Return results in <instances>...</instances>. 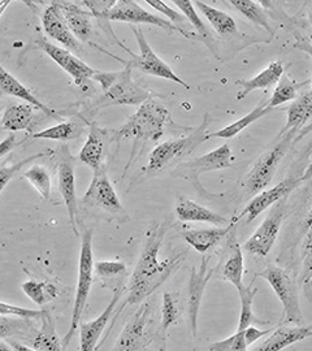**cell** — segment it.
I'll return each instance as SVG.
<instances>
[{"mask_svg":"<svg viewBox=\"0 0 312 351\" xmlns=\"http://www.w3.org/2000/svg\"><path fill=\"white\" fill-rule=\"evenodd\" d=\"M171 226L172 223L169 220H164L162 223H155L147 232L143 250L129 281V294L126 300L128 304H136L146 300L168 280V277L175 272L184 261L187 252L177 254L175 258L159 262V251Z\"/></svg>","mask_w":312,"mask_h":351,"instance_id":"obj_1","label":"cell"},{"mask_svg":"<svg viewBox=\"0 0 312 351\" xmlns=\"http://www.w3.org/2000/svg\"><path fill=\"white\" fill-rule=\"evenodd\" d=\"M168 125H172L171 112L163 103L150 98L142 103L137 112L113 132L111 139L117 142L126 138H133L136 142H158Z\"/></svg>","mask_w":312,"mask_h":351,"instance_id":"obj_2","label":"cell"},{"mask_svg":"<svg viewBox=\"0 0 312 351\" xmlns=\"http://www.w3.org/2000/svg\"><path fill=\"white\" fill-rule=\"evenodd\" d=\"M211 121L210 113H204L203 121L197 129H194L187 137L184 138L171 139L158 145L151 151L147 165L142 169V172L147 177L168 169L185 159L187 155L193 154L200 147V145L208 139L207 128Z\"/></svg>","mask_w":312,"mask_h":351,"instance_id":"obj_3","label":"cell"},{"mask_svg":"<svg viewBox=\"0 0 312 351\" xmlns=\"http://www.w3.org/2000/svg\"><path fill=\"white\" fill-rule=\"evenodd\" d=\"M130 64H125L120 72H101L93 80L99 82L103 95L97 101V108L111 106H138L150 99V93L139 86L132 77Z\"/></svg>","mask_w":312,"mask_h":351,"instance_id":"obj_4","label":"cell"},{"mask_svg":"<svg viewBox=\"0 0 312 351\" xmlns=\"http://www.w3.org/2000/svg\"><path fill=\"white\" fill-rule=\"evenodd\" d=\"M93 229H86L82 234L81 241V252H80V262H78V281L75 289V304H73V314L72 322L68 329V333L62 339V348L64 350L68 348L71 341L73 339L77 328L81 324V317L84 314L88 293L94 281V254H93Z\"/></svg>","mask_w":312,"mask_h":351,"instance_id":"obj_5","label":"cell"},{"mask_svg":"<svg viewBox=\"0 0 312 351\" xmlns=\"http://www.w3.org/2000/svg\"><path fill=\"white\" fill-rule=\"evenodd\" d=\"M298 132L289 130L276 143L271 150L264 152L262 156L254 164L249 175L246 176L243 188L246 195H256L267 188L275 177L278 164L285 158L287 151L296 143V137Z\"/></svg>","mask_w":312,"mask_h":351,"instance_id":"obj_6","label":"cell"},{"mask_svg":"<svg viewBox=\"0 0 312 351\" xmlns=\"http://www.w3.org/2000/svg\"><path fill=\"white\" fill-rule=\"evenodd\" d=\"M256 276L262 277L271 285L276 295L283 303L284 316L280 320V326H287L291 323L296 326H302L304 319L300 308L298 290L294 280L289 275L287 269H283L277 265L271 264L264 271L259 272Z\"/></svg>","mask_w":312,"mask_h":351,"instance_id":"obj_7","label":"cell"},{"mask_svg":"<svg viewBox=\"0 0 312 351\" xmlns=\"http://www.w3.org/2000/svg\"><path fill=\"white\" fill-rule=\"evenodd\" d=\"M110 21H120V23H129V24H149V25L158 26L165 32H178L187 39H197L200 38L198 34L182 30V27L172 24L169 20H165L160 16H156L154 13L147 12L145 8L141 7V4L134 0H117L113 5L112 10L108 14Z\"/></svg>","mask_w":312,"mask_h":351,"instance_id":"obj_8","label":"cell"},{"mask_svg":"<svg viewBox=\"0 0 312 351\" xmlns=\"http://www.w3.org/2000/svg\"><path fill=\"white\" fill-rule=\"evenodd\" d=\"M130 29H132V32L136 37L138 47H139V55H133L132 59L128 62L130 64V66L136 68L145 75H154V77H159V78L172 81V82H176L177 85L189 90L190 86L187 85V82L176 75L175 72L172 71V68L165 62H163L162 59L155 53V51L151 49L143 32L134 25L130 26Z\"/></svg>","mask_w":312,"mask_h":351,"instance_id":"obj_9","label":"cell"},{"mask_svg":"<svg viewBox=\"0 0 312 351\" xmlns=\"http://www.w3.org/2000/svg\"><path fill=\"white\" fill-rule=\"evenodd\" d=\"M82 204L99 208L103 213H111L115 216L125 215L124 207L107 176L106 168L103 167L94 172L93 180L82 198Z\"/></svg>","mask_w":312,"mask_h":351,"instance_id":"obj_10","label":"cell"},{"mask_svg":"<svg viewBox=\"0 0 312 351\" xmlns=\"http://www.w3.org/2000/svg\"><path fill=\"white\" fill-rule=\"evenodd\" d=\"M208 263H210V258L203 256L200 268L193 267L189 277L187 317H189V326L194 339L198 336V316H200L202 300L213 275V269L208 267Z\"/></svg>","mask_w":312,"mask_h":351,"instance_id":"obj_11","label":"cell"},{"mask_svg":"<svg viewBox=\"0 0 312 351\" xmlns=\"http://www.w3.org/2000/svg\"><path fill=\"white\" fill-rule=\"evenodd\" d=\"M58 178H59V190L62 194V201L69 215L71 226L75 232V237L80 236L77 229V195H75V158L67 145L59 150V165H58Z\"/></svg>","mask_w":312,"mask_h":351,"instance_id":"obj_12","label":"cell"},{"mask_svg":"<svg viewBox=\"0 0 312 351\" xmlns=\"http://www.w3.org/2000/svg\"><path fill=\"white\" fill-rule=\"evenodd\" d=\"M38 47L72 77L75 86L84 88L98 73V71L81 62L71 51L59 47L45 38L38 39Z\"/></svg>","mask_w":312,"mask_h":351,"instance_id":"obj_13","label":"cell"},{"mask_svg":"<svg viewBox=\"0 0 312 351\" xmlns=\"http://www.w3.org/2000/svg\"><path fill=\"white\" fill-rule=\"evenodd\" d=\"M284 217V206L281 202H278L272 211L267 215L262 224L254 232V234L250 237L243 249L249 251L254 255L267 256L269 251L272 250L275 245L276 239L280 232V226Z\"/></svg>","mask_w":312,"mask_h":351,"instance_id":"obj_14","label":"cell"},{"mask_svg":"<svg viewBox=\"0 0 312 351\" xmlns=\"http://www.w3.org/2000/svg\"><path fill=\"white\" fill-rule=\"evenodd\" d=\"M150 314V303L145 302L124 326L113 349L117 351L143 350L149 343L146 332Z\"/></svg>","mask_w":312,"mask_h":351,"instance_id":"obj_15","label":"cell"},{"mask_svg":"<svg viewBox=\"0 0 312 351\" xmlns=\"http://www.w3.org/2000/svg\"><path fill=\"white\" fill-rule=\"evenodd\" d=\"M233 154L232 149L228 143L223 145L221 147L211 151L198 159L190 160L187 163L180 164V167H176L173 171V176L184 177L187 176L189 178H198L202 173L213 172V171H221L225 168H229L232 165Z\"/></svg>","mask_w":312,"mask_h":351,"instance_id":"obj_16","label":"cell"},{"mask_svg":"<svg viewBox=\"0 0 312 351\" xmlns=\"http://www.w3.org/2000/svg\"><path fill=\"white\" fill-rule=\"evenodd\" d=\"M302 182L300 177H287V180L281 181L276 186L267 189L262 193L256 194L249 204L245 207V210L238 215V220L246 216V224L254 221L261 213H264L267 208L281 201L284 197H287L290 191H293Z\"/></svg>","mask_w":312,"mask_h":351,"instance_id":"obj_17","label":"cell"},{"mask_svg":"<svg viewBox=\"0 0 312 351\" xmlns=\"http://www.w3.org/2000/svg\"><path fill=\"white\" fill-rule=\"evenodd\" d=\"M42 24L46 34L51 39L59 42L67 50L75 52L81 51L80 40L75 37V34L67 24L59 1H53L45 10L42 14Z\"/></svg>","mask_w":312,"mask_h":351,"instance_id":"obj_18","label":"cell"},{"mask_svg":"<svg viewBox=\"0 0 312 351\" xmlns=\"http://www.w3.org/2000/svg\"><path fill=\"white\" fill-rule=\"evenodd\" d=\"M123 294V289H116L113 298L106 307V310L95 319L88 323H81L80 324V339H81V350L91 351L97 349V343L99 341L106 326L111 320L116 303L120 300Z\"/></svg>","mask_w":312,"mask_h":351,"instance_id":"obj_19","label":"cell"},{"mask_svg":"<svg viewBox=\"0 0 312 351\" xmlns=\"http://www.w3.org/2000/svg\"><path fill=\"white\" fill-rule=\"evenodd\" d=\"M108 137L110 134H107V130H103L99 126L91 124L88 139L78 154L80 162L88 165L94 172L100 169L106 158L107 145L110 141H112Z\"/></svg>","mask_w":312,"mask_h":351,"instance_id":"obj_20","label":"cell"},{"mask_svg":"<svg viewBox=\"0 0 312 351\" xmlns=\"http://www.w3.org/2000/svg\"><path fill=\"white\" fill-rule=\"evenodd\" d=\"M176 216L181 221H193V223H210L213 226H226L230 221L211 210L206 208L197 202L191 201L182 195L178 197L176 204Z\"/></svg>","mask_w":312,"mask_h":351,"instance_id":"obj_21","label":"cell"},{"mask_svg":"<svg viewBox=\"0 0 312 351\" xmlns=\"http://www.w3.org/2000/svg\"><path fill=\"white\" fill-rule=\"evenodd\" d=\"M239 221L238 217H233L229 226L224 228H211V229H185L182 237L187 243L195 250L204 254L215 247L221 239H225L236 223Z\"/></svg>","mask_w":312,"mask_h":351,"instance_id":"obj_22","label":"cell"},{"mask_svg":"<svg viewBox=\"0 0 312 351\" xmlns=\"http://www.w3.org/2000/svg\"><path fill=\"white\" fill-rule=\"evenodd\" d=\"M221 275L225 281H229L235 285V288L239 290L243 288V255L242 249L237 241V233L236 226L232 228L229 232L228 239V254L225 258L224 264L221 267Z\"/></svg>","mask_w":312,"mask_h":351,"instance_id":"obj_23","label":"cell"},{"mask_svg":"<svg viewBox=\"0 0 312 351\" xmlns=\"http://www.w3.org/2000/svg\"><path fill=\"white\" fill-rule=\"evenodd\" d=\"M34 108L36 107L32 104H12L7 107L0 121L1 130H8V132L26 130L32 136L34 126L37 125V114Z\"/></svg>","mask_w":312,"mask_h":351,"instance_id":"obj_24","label":"cell"},{"mask_svg":"<svg viewBox=\"0 0 312 351\" xmlns=\"http://www.w3.org/2000/svg\"><path fill=\"white\" fill-rule=\"evenodd\" d=\"M311 336L312 326H278L274 329V333H271V336L258 348V350H284V349H287V346H290L293 343H297L302 339L311 337Z\"/></svg>","mask_w":312,"mask_h":351,"instance_id":"obj_25","label":"cell"},{"mask_svg":"<svg viewBox=\"0 0 312 351\" xmlns=\"http://www.w3.org/2000/svg\"><path fill=\"white\" fill-rule=\"evenodd\" d=\"M67 24L80 42H88L93 34L91 19L94 17L88 11L80 7L78 1H59Z\"/></svg>","mask_w":312,"mask_h":351,"instance_id":"obj_26","label":"cell"},{"mask_svg":"<svg viewBox=\"0 0 312 351\" xmlns=\"http://www.w3.org/2000/svg\"><path fill=\"white\" fill-rule=\"evenodd\" d=\"M284 75V64L281 60H276L269 64L261 73L250 80H238V86H241V91L238 93V101L245 99L250 93L258 88H265L272 86L280 81V78Z\"/></svg>","mask_w":312,"mask_h":351,"instance_id":"obj_27","label":"cell"},{"mask_svg":"<svg viewBox=\"0 0 312 351\" xmlns=\"http://www.w3.org/2000/svg\"><path fill=\"white\" fill-rule=\"evenodd\" d=\"M0 88L4 94L11 95V97H16L21 101H26L32 106H34L38 110H40L42 112L52 116V117H58L55 114V111L49 108L46 104H43L42 101L37 99V97L29 90L25 88L17 78H14L10 72H7L4 69V66H0Z\"/></svg>","mask_w":312,"mask_h":351,"instance_id":"obj_28","label":"cell"},{"mask_svg":"<svg viewBox=\"0 0 312 351\" xmlns=\"http://www.w3.org/2000/svg\"><path fill=\"white\" fill-rule=\"evenodd\" d=\"M312 116V91L304 93L290 104L287 108V125L283 129L281 134H285L289 130L300 132L307 124Z\"/></svg>","mask_w":312,"mask_h":351,"instance_id":"obj_29","label":"cell"},{"mask_svg":"<svg viewBox=\"0 0 312 351\" xmlns=\"http://www.w3.org/2000/svg\"><path fill=\"white\" fill-rule=\"evenodd\" d=\"M194 5L200 8V12L204 14V17L208 20V23L213 25L215 32L219 36H237V25L230 14L211 7L210 4L203 1H194Z\"/></svg>","mask_w":312,"mask_h":351,"instance_id":"obj_30","label":"cell"},{"mask_svg":"<svg viewBox=\"0 0 312 351\" xmlns=\"http://www.w3.org/2000/svg\"><path fill=\"white\" fill-rule=\"evenodd\" d=\"M274 108H271L268 106V103H261L259 106H256L251 112L248 113L246 116H243L242 119H239L237 121H235L230 125L225 126L221 130L215 132V133H208V139L210 138H233L237 134H239L243 129H246L248 126L251 125L252 123L258 121L259 119L264 117L265 114L271 112Z\"/></svg>","mask_w":312,"mask_h":351,"instance_id":"obj_31","label":"cell"},{"mask_svg":"<svg viewBox=\"0 0 312 351\" xmlns=\"http://www.w3.org/2000/svg\"><path fill=\"white\" fill-rule=\"evenodd\" d=\"M42 329L37 332L33 342V350L36 351H62V342L56 335L55 324L52 316L47 310H43L42 316Z\"/></svg>","mask_w":312,"mask_h":351,"instance_id":"obj_32","label":"cell"},{"mask_svg":"<svg viewBox=\"0 0 312 351\" xmlns=\"http://www.w3.org/2000/svg\"><path fill=\"white\" fill-rule=\"evenodd\" d=\"M226 5H232L236 11L241 13L245 19H248L251 24L265 29L268 33H274L269 19L264 11L261 1L254 0H235V1H224Z\"/></svg>","mask_w":312,"mask_h":351,"instance_id":"obj_33","label":"cell"},{"mask_svg":"<svg viewBox=\"0 0 312 351\" xmlns=\"http://www.w3.org/2000/svg\"><path fill=\"white\" fill-rule=\"evenodd\" d=\"M309 82H311V80L297 82L284 73L280 78V81L277 82L275 91H274L271 99L268 101V106L271 108H275L277 106H281L287 101H296L298 98V90L306 86Z\"/></svg>","mask_w":312,"mask_h":351,"instance_id":"obj_34","label":"cell"},{"mask_svg":"<svg viewBox=\"0 0 312 351\" xmlns=\"http://www.w3.org/2000/svg\"><path fill=\"white\" fill-rule=\"evenodd\" d=\"M26 295L38 306H45L58 297V289L50 281L27 280L21 284Z\"/></svg>","mask_w":312,"mask_h":351,"instance_id":"obj_35","label":"cell"},{"mask_svg":"<svg viewBox=\"0 0 312 351\" xmlns=\"http://www.w3.org/2000/svg\"><path fill=\"white\" fill-rule=\"evenodd\" d=\"M254 281L250 284V287H245L238 290L239 300H241V315L238 322L237 330H245L252 324H267L268 322H263L258 319L252 313V302L256 295V289H252Z\"/></svg>","mask_w":312,"mask_h":351,"instance_id":"obj_36","label":"cell"},{"mask_svg":"<svg viewBox=\"0 0 312 351\" xmlns=\"http://www.w3.org/2000/svg\"><path fill=\"white\" fill-rule=\"evenodd\" d=\"M82 128L73 121H65L58 125L51 126L39 133H33L30 137L34 139H52V141H71L80 137Z\"/></svg>","mask_w":312,"mask_h":351,"instance_id":"obj_37","label":"cell"},{"mask_svg":"<svg viewBox=\"0 0 312 351\" xmlns=\"http://www.w3.org/2000/svg\"><path fill=\"white\" fill-rule=\"evenodd\" d=\"M24 177L29 181V184L37 190L43 199H50L51 197V177L47 169L42 165H32Z\"/></svg>","mask_w":312,"mask_h":351,"instance_id":"obj_38","label":"cell"},{"mask_svg":"<svg viewBox=\"0 0 312 351\" xmlns=\"http://www.w3.org/2000/svg\"><path fill=\"white\" fill-rule=\"evenodd\" d=\"M302 284L306 295L312 302V228L307 232L302 251Z\"/></svg>","mask_w":312,"mask_h":351,"instance_id":"obj_39","label":"cell"},{"mask_svg":"<svg viewBox=\"0 0 312 351\" xmlns=\"http://www.w3.org/2000/svg\"><path fill=\"white\" fill-rule=\"evenodd\" d=\"M180 316V304L172 293H164L162 303V337L164 339L165 332L177 323Z\"/></svg>","mask_w":312,"mask_h":351,"instance_id":"obj_40","label":"cell"},{"mask_svg":"<svg viewBox=\"0 0 312 351\" xmlns=\"http://www.w3.org/2000/svg\"><path fill=\"white\" fill-rule=\"evenodd\" d=\"M172 4H175L176 7L185 16L187 21L194 26V29L197 30L200 37L203 38V39H211V34H210L208 29L203 24V21L200 20L198 13H197L195 8H194V1L173 0Z\"/></svg>","mask_w":312,"mask_h":351,"instance_id":"obj_41","label":"cell"},{"mask_svg":"<svg viewBox=\"0 0 312 351\" xmlns=\"http://www.w3.org/2000/svg\"><path fill=\"white\" fill-rule=\"evenodd\" d=\"M248 349L249 346L245 339V330H237L236 335L230 336L229 339L217 341L208 348V350L211 351H245Z\"/></svg>","mask_w":312,"mask_h":351,"instance_id":"obj_42","label":"cell"},{"mask_svg":"<svg viewBox=\"0 0 312 351\" xmlns=\"http://www.w3.org/2000/svg\"><path fill=\"white\" fill-rule=\"evenodd\" d=\"M45 154L46 152H39V154H36V155H33L27 159H24L23 162L11 165V167H1V169H0V193L4 191V189L8 185V182L17 176V173L25 167L26 164L32 163L33 160L42 158Z\"/></svg>","mask_w":312,"mask_h":351,"instance_id":"obj_43","label":"cell"},{"mask_svg":"<svg viewBox=\"0 0 312 351\" xmlns=\"http://www.w3.org/2000/svg\"><path fill=\"white\" fill-rule=\"evenodd\" d=\"M0 315H5V316L11 315V316H17V317H21V319H26V320H38V319H42L43 311L24 308V307L13 306V304H8L7 302L1 301V303H0Z\"/></svg>","mask_w":312,"mask_h":351,"instance_id":"obj_44","label":"cell"},{"mask_svg":"<svg viewBox=\"0 0 312 351\" xmlns=\"http://www.w3.org/2000/svg\"><path fill=\"white\" fill-rule=\"evenodd\" d=\"M95 274L101 280H111L113 277L119 276L126 271V265L123 262H95Z\"/></svg>","mask_w":312,"mask_h":351,"instance_id":"obj_45","label":"cell"},{"mask_svg":"<svg viewBox=\"0 0 312 351\" xmlns=\"http://www.w3.org/2000/svg\"><path fill=\"white\" fill-rule=\"evenodd\" d=\"M146 4L151 5V7H152L154 10H156L158 12L163 13V14H164L165 17H168L169 21H171L172 24H175V25L176 24H181V23H184V21L187 20L182 13L177 12L176 10H172L171 7H168L167 3L160 1V0H147Z\"/></svg>","mask_w":312,"mask_h":351,"instance_id":"obj_46","label":"cell"},{"mask_svg":"<svg viewBox=\"0 0 312 351\" xmlns=\"http://www.w3.org/2000/svg\"><path fill=\"white\" fill-rule=\"evenodd\" d=\"M275 328L272 329H265V330H261L258 328H255L254 326H250L249 328L245 329V339H246V343L248 346H251L252 343H255L258 339H262L263 336H267V335H271V332H274Z\"/></svg>","mask_w":312,"mask_h":351,"instance_id":"obj_47","label":"cell"},{"mask_svg":"<svg viewBox=\"0 0 312 351\" xmlns=\"http://www.w3.org/2000/svg\"><path fill=\"white\" fill-rule=\"evenodd\" d=\"M23 142H24V141H23ZM23 142H17V141H16V134L8 136L7 138L4 139V141L0 143V156H5L8 152H11L14 147H17V146H19L20 143H23Z\"/></svg>","mask_w":312,"mask_h":351,"instance_id":"obj_48","label":"cell"},{"mask_svg":"<svg viewBox=\"0 0 312 351\" xmlns=\"http://www.w3.org/2000/svg\"><path fill=\"white\" fill-rule=\"evenodd\" d=\"M294 49L307 53L309 56H311L312 59V37L298 38V40L294 45Z\"/></svg>","mask_w":312,"mask_h":351,"instance_id":"obj_49","label":"cell"},{"mask_svg":"<svg viewBox=\"0 0 312 351\" xmlns=\"http://www.w3.org/2000/svg\"><path fill=\"white\" fill-rule=\"evenodd\" d=\"M312 132V124H310V125L304 126L303 129H300V132H298V134H297V137H296V143L298 142V141H300V139L303 138L306 134H309V133H311Z\"/></svg>","mask_w":312,"mask_h":351,"instance_id":"obj_50","label":"cell"},{"mask_svg":"<svg viewBox=\"0 0 312 351\" xmlns=\"http://www.w3.org/2000/svg\"><path fill=\"white\" fill-rule=\"evenodd\" d=\"M312 228V208L311 211L307 215V217H306V220H304V223H303V229H304V232H309L310 229Z\"/></svg>","mask_w":312,"mask_h":351,"instance_id":"obj_51","label":"cell"},{"mask_svg":"<svg viewBox=\"0 0 312 351\" xmlns=\"http://www.w3.org/2000/svg\"><path fill=\"white\" fill-rule=\"evenodd\" d=\"M11 350H33V346H24V345H20L19 342H13L12 346H11Z\"/></svg>","mask_w":312,"mask_h":351,"instance_id":"obj_52","label":"cell"},{"mask_svg":"<svg viewBox=\"0 0 312 351\" xmlns=\"http://www.w3.org/2000/svg\"><path fill=\"white\" fill-rule=\"evenodd\" d=\"M312 178V163L309 165V168L304 171V173L300 176V180H302V182L303 181H307V180H310Z\"/></svg>","mask_w":312,"mask_h":351,"instance_id":"obj_53","label":"cell"},{"mask_svg":"<svg viewBox=\"0 0 312 351\" xmlns=\"http://www.w3.org/2000/svg\"><path fill=\"white\" fill-rule=\"evenodd\" d=\"M10 4H11L10 0H1V1H0V5H1V7H0V16L4 12V8H5L7 5H10Z\"/></svg>","mask_w":312,"mask_h":351,"instance_id":"obj_54","label":"cell"},{"mask_svg":"<svg viewBox=\"0 0 312 351\" xmlns=\"http://www.w3.org/2000/svg\"><path fill=\"white\" fill-rule=\"evenodd\" d=\"M309 20H310V23H311V25H312V4H311V8H310V12H309Z\"/></svg>","mask_w":312,"mask_h":351,"instance_id":"obj_55","label":"cell"},{"mask_svg":"<svg viewBox=\"0 0 312 351\" xmlns=\"http://www.w3.org/2000/svg\"><path fill=\"white\" fill-rule=\"evenodd\" d=\"M311 88H312V78H311Z\"/></svg>","mask_w":312,"mask_h":351,"instance_id":"obj_56","label":"cell"}]
</instances>
